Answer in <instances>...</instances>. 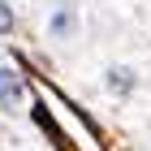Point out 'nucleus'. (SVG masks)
Listing matches in <instances>:
<instances>
[{"label":"nucleus","mask_w":151,"mask_h":151,"mask_svg":"<svg viewBox=\"0 0 151 151\" xmlns=\"http://www.w3.org/2000/svg\"><path fill=\"white\" fill-rule=\"evenodd\" d=\"M26 104V82L13 65H0V108L4 112H17Z\"/></svg>","instance_id":"nucleus-1"},{"label":"nucleus","mask_w":151,"mask_h":151,"mask_svg":"<svg viewBox=\"0 0 151 151\" xmlns=\"http://www.w3.org/2000/svg\"><path fill=\"white\" fill-rule=\"evenodd\" d=\"M73 35H78V9L60 4V9L47 13V39H52V43H69Z\"/></svg>","instance_id":"nucleus-2"},{"label":"nucleus","mask_w":151,"mask_h":151,"mask_svg":"<svg viewBox=\"0 0 151 151\" xmlns=\"http://www.w3.org/2000/svg\"><path fill=\"white\" fill-rule=\"evenodd\" d=\"M108 95H116V99H125L129 91H134V86H138V73L129 69V65H112V69H108Z\"/></svg>","instance_id":"nucleus-3"},{"label":"nucleus","mask_w":151,"mask_h":151,"mask_svg":"<svg viewBox=\"0 0 151 151\" xmlns=\"http://www.w3.org/2000/svg\"><path fill=\"white\" fill-rule=\"evenodd\" d=\"M13 26H17V13H13L9 0H0V35H9Z\"/></svg>","instance_id":"nucleus-4"}]
</instances>
